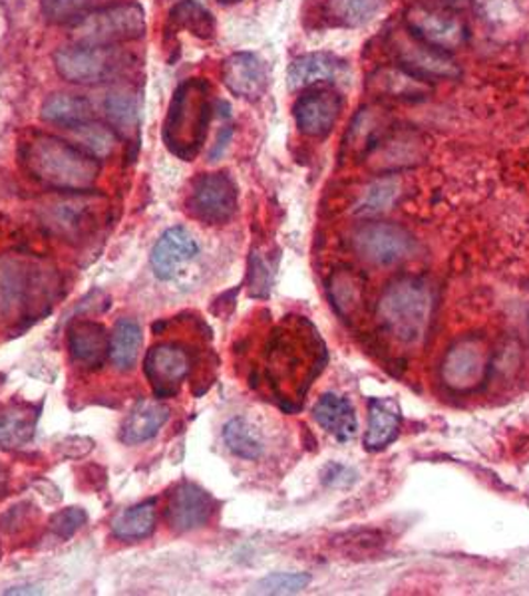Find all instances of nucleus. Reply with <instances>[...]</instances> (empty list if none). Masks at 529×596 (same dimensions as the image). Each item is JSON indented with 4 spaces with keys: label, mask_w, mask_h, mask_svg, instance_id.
Listing matches in <instances>:
<instances>
[{
    "label": "nucleus",
    "mask_w": 529,
    "mask_h": 596,
    "mask_svg": "<svg viewBox=\"0 0 529 596\" xmlns=\"http://www.w3.org/2000/svg\"><path fill=\"white\" fill-rule=\"evenodd\" d=\"M22 158L32 178L62 191H86L100 173V161L94 153L56 136L32 138Z\"/></svg>",
    "instance_id": "f257e3e1"
},
{
    "label": "nucleus",
    "mask_w": 529,
    "mask_h": 596,
    "mask_svg": "<svg viewBox=\"0 0 529 596\" xmlns=\"http://www.w3.org/2000/svg\"><path fill=\"white\" fill-rule=\"evenodd\" d=\"M210 86L205 79L183 82L176 89L163 124V141L173 156L191 161L200 153L211 119Z\"/></svg>",
    "instance_id": "f03ea898"
},
{
    "label": "nucleus",
    "mask_w": 529,
    "mask_h": 596,
    "mask_svg": "<svg viewBox=\"0 0 529 596\" xmlns=\"http://www.w3.org/2000/svg\"><path fill=\"white\" fill-rule=\"evenodd\" d=\"M434 297L422 278L404 277L390 283L379 300V320L400 342H419L429 330Z\"/></svg>",
    "instance_id": "7ed1b4c3"
},
{
    "label": "nucleus",
    "mask_w": 529,
    "mask_h": 596,
    "mask_svg": "<svg viewBox=\"0 0 529 596\" xmlns=\"http://www.w3.org/2000/svg\"><path fill=\"white\" fill-rule=\"evenodd\" d=\"M315 334L305 330L293 332V337L289 332H277L271 340L267 372L273 386L290 384V400L303 396L322 368L325 347Z\"/></svg>",
    "instance_id": "20e7f679"
},
{
    "label": "nucleus",
    "mask_w": 529,
    "mask_h": 596,
    "mask_svg": "<svg viewBox=\"0 0 529 596\" xmlns=\"http://www.w3.org/2000/svg\"><path fill=\"white\" fill-rule=\"evenodd\" d=\"M146 34V14L136 2H121L92 10L86 19L72 26V40L78 46L114 49L121 42L141 39Z\"/></svg>",
    "instance_id": "39448f33"
},
{
    "label": "nucleus",
    "mask_w": 529,
    "mask_h": 596,
    "mask_svg": "<svg viewBox=\"0 0 529 596\" xmlns=\"http://www.w3.org/2000/svg\"><path fill=\"white\" fill-rule=\"evenodd\" d=\"M389 49L399 62L400 68L422 79H458L462 76L458 62L449 52L434 49L424 40L414 36L404 24L402 29L392 30L389 36Z\"/></svg>",
    "instance_id": "423d86ee"
},
{
    "label": "nucleus",
    "mask_w": 529,
    "mask_h": 596,
    "mask_svg": "<svg viewBox=\"0 0 529 596\" xmlns=\"http://www.w3.org/2000/svg\"><path fill=\"white\" fill-rule=\"evenodd\" d=\"M402 24L434 49L454 52L468 42V24L456 10L419 2L410 7Z\"/></svg>",
    "instance_id": "0eeeda50"
},
{
    "label": "nucleus",
    "mask_w": 529,
    "mask_h": 596,
    "mask_svg": "<svg viewBox=\"0 0 529 596\" xmlns=\"http://www.w3.org/2000/svg\"><path fill=\"white\" fill-rule=\"evenodd\" d=\"M120 56L114 49L72 46L54 54V68L59 76L72 84L92 86L110 79L120 70Z\"/></svg>",
    "instance_id": "6e6552de"
},
{
    "label": "nucleus",
    "mask_w": 529,
    "mask_h": 596,
    "mask_svg": "<svg viewBox=\"0 0 529 596\" xmlns=\"http://www.w3.org/2000/svg\"><path fill=\"white\" fill-rule=\"evenodd\" d=\"M188 209L208 225H223L237 211V185L228 173H203L191 183Z\"/></svg>",
    "instance_id": "1a4fd4ad"
},
{
    "label": "nucleus",
    "mask_w": 529,
    "mask_h": 596,
    "mask_svg": "<svg viewBox=\"0 0 529 596\" xmlns=\"http://www.w3.org/2000/svg\"><path fill=\"white\" fill-rule=\"evenodd\" d=\"M355 251L372 265H394L410 257L414 251V237L394 223H367L355 231Z\"/></svg>",
    "instance_id": "9d476101"
},
{
    "label": "nucleus",
    "mask_w": 529,
    "mask_h": 596,
    "mask_svg": "<svg viewBox=\"0 0 529 596\" xmlns=\"http://www.w3.org/2000/svg\"><path fill=\"white\" fill-rule=\"evenodd\" d=\"M144 372L154 387L156 397H170L188 380L191 358L186 348L173 342H161L148 350Z\"/></svg>",
    "instance_id": "9b49d317"
},
{
    "label": "nucleus",
    "mask_w": 529,
    "mask_h": 596,
    "mask_svg": "<svg viewBox=\"0 0 529 596\" xmlns=\"http://www.w3.org/2000/svg\"><path fill=\"white\" fill-rule=\"evenodd\" d=\"M340 111H342L340 94L325 88L309 89L293 106L297 128L307 138H327L337 126Z\"/></svg>",
    "instance_id": "f8f14e48"
},
{
    "label": "nucleus",
    "mask_w": 529,
    "mask_h": 596,
    "mask_svg": "<svg viewBox=\"0 0 529 596\" xmlns=\"http://www.w3.org/2000/svg\"><path fill=\"white\" fill-rule=\"evenodd\" d=\"M215 513L213 497L195 483L183 481L171 491L168 503V523L178 533L198 531L208 525Z\"/></svg>",
    "instance_id": "ddd939ff"
},
{
    "label": "nucleus",
    "mask_w": 529,
    "mask_h": 596,
    "mask_svg": "<svg viewBox=\"0 0 529 596\" xmlns=\"http://www.w3.org/2000/svg\"><path fill=\"white\" fill-rule=\"evenodd\" d=\"M200 255V245L191 235L190 228L171 227L158 238L156 247L151 251V270L160 280H171L176 277L178 268L191 258Z\"/></svg>",
    "instance_id": "4468645a"
},
{
    "label": "nucleus",
    "mask_w": 529,
    "mask_h": 596,
    "mask_svg": "<svg viewBox=\"0 0 529 596\" xmlns=\"http://www.w3.org/2000/svg\"><path fill=\"white\" fill-rule=\"evenodd\" d=\"M221 78L231 94L255 102L267 89V70L260 56L251 52H237L223 62Z\"/></svg>",
    "instance_id": "2eb2a0df"
},
{
    "label": "nucleus",
    "mask_w": 529,
    "mask_h": 596,
    "mask_svg": "<svg viewBox=\"0 0 529 596\" xmlns=\"http://www.w3.org/2000/svg\"><path fill=\"white\" fill-rule=\"evenodd\" d=\"M349 72L345 60L330 52H309L293 60L289 66V86L293 89L313 88L322 82H337Z\"/></svg>",
    "instance_id": "dca6fc26"
},
{
    "label": "nucleus",
    "mask_w": 529,
    "mask_h": 596,
    "mask_svg": "<svg viewBox=\"0 0 529 596\" xmlns=\"http://www.w3.org/2000/svg\"><path fill=\"white\" fill-rule=\"evenodd\" d=\"M313 417L327 434L337 441L347 444L359 432V417L357 409L347 397L339 394H322L313 406Z\"/></svg>",
    "instance_id": "f3484780"
},
{
    "label": "nucleus",
    "mask_w": 529,
    "mask_h": 596,
    "mask_svg": "<svg viewBox=\"0 0 529 596\" xmlns=\"http://www.w3.org/2000/svg\"><path fill=\"white\" fill-rule=\"evenodd\" d=\"M68 348L76 364L100 366L110 356V334L98 322L78 320L68 330Z\"/></svg>",
    "instance_id": "a211bd4d"
},
{
    "label": "nucleus",
    "mask_w": 529,
    "mask_h": 596,
    "mask_svg": "<svg viewBox=\"0 0 529 596\" xmlns=\"http://www.w3.org/2000/svg\"><path fill=\"white\" fill-rule=\"evenodd\" d=\"M369 89L382 98L414 99L426 98L432 94L429 79L419 78L400 66L379 68L369 76Z\"/></svg>",
    "instance_id": "6ab92c4d"
},
{
    "label": "nucleus",
    "mask_w": 529,
    "mask_h": 596,
    "mask_svg": "<svg viewBox=\"0 0 529 596\" xmlns=\"http://www.w3.org/2000/svg\"><path fill=\"white\" fill-rule=\"evenodd\" d=\"M402 412L392 397H372L369 402V429L364 434V447L380 451L389 447L400 434Z\"/></svg>",
    "instance_id": "aec40b11"
},
{
    "label": "nucleus",
    "mask_w": 529,
    "mask_h": 596,
    "mask_svg": "<svg viewBox=\"0 0 529 596\" xmlns=\"http://www.w3.org/2000/svg\"><path fill=\"white\" fill-rule=\"evenodd\" d=\"M170 419V407L163 406L158 400H141L131 409L121 427V441L128 446L144 444L158 436L161 427Z\"/></svg>",
    "instance_id": "412c9836"
},
{
    "label": "nucleus",
    "mask_w": 529,
    "mask_h": 596,
    "mask_svg": "<svg viewBox=\"0 0 529 596\" xmlns=\"http://www.w3.org/2000/svg\"><path fill=\"white\" fill-rule=\"evenodd\" d=\"M486 368V354L476 342H462L452 348L444 362V380L454 387H472L478 384L482 372Z\"/></svg>",
    "instance_id": "4be33fe9"
},
{
    "label": "nucleus",
    "mask_w": 529,
    "mask_h": 596,
    "mask_svg": "<svg viewBox=\"0 0 529 596\" xmlns=\"http://www.w3.org/2000/svg\"><path fill=\"white\" fill-rule=\"evenodd\" d=\"M141 344H144V332L140 324L131 318H120L110 338L112 364L120 372H131L138 364Z\"/></svg>",
    "instance_id": "5701e85b"
},
{
    "label": "nucleus",
    "mask_w": 529,
    "mask_h": 596,
    "mask_svg": "<svg viewBox=\"0 0 529 596\" xmlns=\"http://www.w3.org/2000/svg\"><path fill=\"white\" fill-rule=\"evenodd\" d=\"M42 118L66 129H76L92 121V104L88 99L68 94H54L42 106Z\"/></svg>",
    "instance_id": "b1692460"
},
{
    "label": "nucleus",
    "mask_w": 529,
    "mask_h": 596,
    "mask_svg": "<svg viewBox=\"0 0 529 596\" xmlns=\"http://www.w3.org/2000/svg\"><path fill=\"white\" fill-rule=\"evenodd\" d=\"M387 0H327L325 14L340 29H359L377 19Z\"/></svg>",
    "instance_id": "393cba45"
},
{
    "label": "nucleus",
    "mask_w": 529,
    "mask_h": 596,
    "mask_svg": "<svg viewBox=\"0 0 529 596\" xmlns=\"http://www.w3.org/2000/svg\"><path fill=\"white\" fill-rule=\"evenodd\" d=\"M156 529V501H146L140 505L121 511L112 521V535L120 541H141L148 539Z\"/></svg>",
    "instance_id": "a878e982"
},
{
    "label": "nucleus",
    "mask_w": 529,
    "mask_h": 596,
    "mask_svg": "<svg viewBox=\"0 0 529 596\" xmlns=\"http://www.w3.org/2000/svg\"><path fill=\"white\" fill-rule=\"evenodd\" d=\"M223 441H225V446L230 447L233 456L250 459V461L260 459L263 451H265L263 437L245 417H233L225 424V427H223Z\"/></svg>",
    "instance_id": "bb28decb"
},
{
    "label": "nucleus",
    "mask_w": 529,
    "mask_h": 596,
    "mask_svg": "<svg viewBox=\"0 0 529 596\" xmlns=\"http://www.w3.org/2000/svg\"><path fill=\"white\" fill-rule=\"evenodd\" d=\"M36 416L29 407L11 406L0 409V447H21L31 441Z\"/></svg>",
    "instance_id": "cd10ccee"
},
{
    "label": "nucleus",
    "mask_w": 529,
    "mask_h": 596,
    "mask_svg": "<svg viewBox=\"0 0 529 596\" xmlns=\"http://www.w3.org/2000/svg\"><path fill=\"white\" fill-rule=\"evenodd\" d=\"M170 24L173 30H186L200 39H211L215 32V20L208 9H203L195 0H183L170 12Z\"/></svg>",
    "instance_id": "c85d7f7f"
},
{
    "label": "nucleus",
    "mask_w": 529,
    "mask_h": 596,
    "mask_svg": "<svg viewBox=\"0 0 529 596\" xmlns=\"http://www.w3.org/2000/svg\"><path fill=\"white\" fill-rule=\"evenodd\" d=\"M102 0H44L42 14L52 24H78L92 10L100 7Z\"/></svg>",
    "instance_id": "c756f323"
},
{
    "label": "nucleus",
    "mask_w": 529,
    "mask_h": 596,
    "mask_svg": "<svg viewBox=\"0 0 529 596\" xmlns=\"http://www.w3.org/2000/svg\"><path fill=\"white\" fill-rule=\"evenodd\" d=\"M106 109H108V118H110L114 128L120 129L121 134H126V136L136 131L138 108H136L134 96L126 94V92H116L106 102Z\"/></svg>",
    "instance_id": "7c9ffc66"
},
{
    "label": "nucleus",
    "mask_w": 529,
    "mask_h": 596,
    "mask_svg": "<svg viewBox=\"0 0 529 596\" xmlns=\"http://www.w3.org/2000/svg\"><path fill=\"white\" fill-rule=\"evenodd\" d=\"M399 195V185L396 181L392 179H382V181H377L374 185H370L364 193V198L360 199L359 205H357V213H362V215H374V213H380L384 209H389L394 199Z\"/></svg>",
    "instance_id": "2f4dec72"
},
{
    "label": "nucleus",
    "mask_w": 529,
    "mask_h": 596,
    "mask_svg": "<svg viewBox=\"0 0 529 596\" xmlns=\"http://www.w3.org/2000/svg\"><path fill=\"white\" fill-rule=\"evenodd\" d=\"M82 139L84 148L94 153L96 158H104L112 153V149L116 146V131L112 128L102 126L98 121H88L81 128L74 129Z\"/></svg>",
    "instance_id": "473e14b6"
},
{
    "label": "nucleus",
    "mask_w": 529,
    "mask_h": 596,
    "mask_svg": "<svg viewBox=\"0 0 529 596\" xmlns=\"http://www.w3.org/2000/svg\"><path fill=\"white\" fill-rule=\"evenodd\" d=\"M310 583V576L307 573H273L265 576L263 581L255 586V593L261 595H293L307 588Z\"/></svg>",
    "instance_id": "72a5a7b5"
},
{
    "label": "nucleus",
    "mask_w": 529,
    "mask_h": 596,
    "mask_svg": "<svg viewBox=\"0 0 529 596\" xmlns=\"http://www.w3.org/2000/svg\"><path fill=\"white\" fill-rule=\"evenodd\" d=\"M86 523V511L81 507H71L56 513L52 519V531L61 539H71L82 525Z\"/></svg>",
    "instance_id": "f704fd0d"
},
{
    "label": "nucleus",
    "mask_w": 529,
    "mask_h": 596,
    "mask_svg": "<svg viewBox=\"0 0 529 596\" xmlns=\"http://www.w3.org/2000/svg\"><path fill=\"white\" fill-rule=\"evenodd\" d=\"M342 477H355V471L349 469V467L337 466V464H330L327 469H325V476H322V481L330 487H349L352 486L349 479H342Z\"/></svg>",
    "instance_id": "c9c22d12"
},
{
    "label": "nucleus",
    "mask_w": 529,
    "mask_h": 596,
    "mask_svg": "<svg viewBox=\"0 0 529 596\" xmlns=\"http://www.w3.org/2000/svg\"><path fill=\"white\" fill-rule=\"evenodd\" d=\"M231 136H233V129L231 128L223 129V131H221L220 139H218V146H215V149L211 151V159L220 158V153H223V149H225V146H228V141H230Z\"/></svg>",
    "instance_id": "e433bc0d"
},
{
    "label": "nucleus",
    "mask_w": 529,
    "mask_h": 596,
    "mask_svg": "<svg viewBox=\"0 0 529 596\" xmlns=\"http://www.w3.org/2000/svg\"><path fill=\"white\" fill-rule=\"evenodd\" d=\"M9 483H11V476H9V469L0 464V499L7 496L9 491Z\"/></svg>",
    "instance_id": "4c0bfd02"
},
{
    "label": "nucleus",
    "mask_w": 529,
    "mask_h": 596,
    "mask_svg": "<svg viewBox=\"0 0 529 596\" xmlns=\"http://www.w3.org/2000/svg\"><path fill=\"white\" fill-rule=\"evenodd\" d=\"M469 0H434V2H429V4H438V7H446V9L458 10L462 7H466Z\"/></svg>",
    "instance_id": "58836bf2"
},
{
    "label": "nucleus",
    "mask_w": 529,
    "mask_h": 596,
    "mask_svg": "<svg viewBox=\"0 0 529 596\" xmlns=\"http://www.w3.org/2000/svg\"><path fill=\"white\" fill-rule=\"evenodd\" d=\"M218 2H221V4H237L241 0H218Z\"/></svg>",
    "instance_id": "ea45409f"
},
{
    "label": "nucleus",
    "mask_w": 529,
    "mask_h": 596,
    "mask_svg": "<svg viewBox=\"0 0 529 596\" xmlns=\"http://www.w3.org/2000/svg\"><path fill=\"white\" fill-rule=\"evenodd\" d=\"M0 555H2V549H0Z\"/></svg>",
    "instance_id": "a19ab883"
}]
</instances>
